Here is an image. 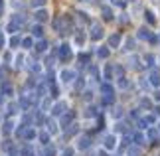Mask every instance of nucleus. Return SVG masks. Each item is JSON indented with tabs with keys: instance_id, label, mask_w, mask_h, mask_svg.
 Returning a JSON list of instances; mask_svg holds the SVG:
<instances>
[{
	"instance_id": "f257e3e1",
	"label": "nucleus",
	"mask_w": 160,
	"mask_h": 156,
	"mask_svg": "<svg viewBox=\"0 0 160 156\" xmlns=\"http://www.w3.org/2000/svg\"><path fill=\"white\" fill-rule=\"evenodd\" d=\"M58 58H59V61H69V58H71V48H69V43H61V46H59Z\"/></svg>"
},
{
	"instance_id": "f03ea898",
	"label": "nucleus",
	"mask_w": 160,
	"mask_h": 156,
	"mask_svg": "<svg viewBox=\"0 0 160 156\" xmlns=\"http://www.w3.org/2000/svg\"><path fill=\"white\" fill-rule=\"evenodd\" d=\"M91 40L93 42L103 40V26L101 24H91Z\"/></svg>"
},
{
	"instance_id": "7ed1b4c3",
	"label": "nucleus",
	"mask_w": 160,
	"mask_h": 156,
	"mask_svg": "<svg viewBox=\"0 0 160 156\" xmlns=\"http://www.w3.org/2000/svg\"><path fill=\"white\" fill-rule=\"evenodd\" d=\"M65 109H67V103L65 101H59V103H55L53 107H52V115L53 117H63L65 115Z\"/></svg>"
},
{
	"instance_id": "20e7f679",
	"label": "nucleus",
	"mask_w": 160,
	"mask_h": 156,
	"mask_svg": "<svg viewBox=\"0 0 160 156\" xmlns=\"http://www.w3.org/2000/svg\"><path fill=\"white\" fill-rule=\"evenodd\" d=\"M34 18H36V22H38V24H44V22L50 20V14H48V10L38 8V10H36V14H34Z\"/></svg>"
},
{
	"instance_id": "39448f33",
	"label": "nucleus",
	"mask_w": 160,
	"mask_h": 156,
	"mask_svg": "<svg viewBox=\"0 0 160 156\" xmlns=\"http://www.w3.org/2000/svg\"><path fill=\"white\" fill-rule=\"evenodd\" d=\"M103 146H105V150H113V148L117 146V136H115V134L105 136V142H103Z\"/></svg>"
},
{
	"instance_id": "423d86ee",
	"label": "nucleus",
	"mask_w": 160,
	"mask_h": 156,
	"mask_svg": "<svg viewBox=\"0 0 160 156\" xmlns=\"http://www.w3.org/2000/svg\"><path fill=\"white\" fill-rule=\"evenodd\" d=\"M148 83H150L152 87H158V85H160V73H158L156 69H152V71L148 73Z\"/></svg>"
},
{
	"instance_id": "0eeeda50",
	"label": "nucleus",
	"mask_w": 160,
	"mask_h": 156,
	"mask_svg": "<svg viewBox=\"0 0 160 156\" xmlns=\"http://www.w3.org/2000/svg\"><path fill=\"white\" fill-rule=\"evenodd\" d=\"M0 93H2V97H12V95H14V87H12L10 83H2Z\"/></svg>"
},
{
	"instance_id": "6e6552de",
	"label": "nucleus",
	"mask_w": 160,
	"mask_h": 156,
	"mask_svg": "<svg viewBox=\"0 0 160 156\" xmlns=\"http://www.w3.org/2000/svg\"><path fill=\"white\" fill-rule=\"evenodd\" d=\"M121 46V34H111L109 36V48H119Z\"/></svg>"
},
{
	"instance_id": "1a4fd4ad",
	"label": "nucleus",
	"mask_w": 160,
	"mask_h": 156,
	"mask_svg": "<svg viewBox=\"0 0 160 156\" xmlns=\"http://www.w3.org/2000/svg\"><path fill=\"white\" fill-rule=\"evenodd\" d=\"M59 77H61V81H65V83H69L71 79H75V73H73L71 69H63L59 73Z\"/></svg>"
},
{
	"instance_id": "9d476101",
	"label": "nucleus",
	"mask_w": 160,
	"mask_h": 156,
	"mask_svg": "<svg viewBox=\"0 0 160 156\" xmlns=\"http://www.w3.org/2000/svg\"><path fill=\"white\" fill-rule=\"evenodd\" d=\"M137 36H138V40H148V42H150V38H152V34H150L146 28H140Z\"/></svg>"
},
{
	"instance_id": "9b49d317",
	"label": "nucleus",
	"mask_w": 160,
	"mask_h": 156,
	"mask_svg": "<svg viewBox=\"0 0 160 156\" xmlns=\"http://www.w3.org/2000/svg\"><path fill=\"white\" fill-rule=\"evenodd\" d=\"M36 136H38V133H36L34 128H30V127H28L26 130H24V138H26V140H34Z\"/></svg>"
},
{
	"instance_id": "f8f14e48",
	"label": "nucleus",
	"mask_w": 160,
	"mask_h": 156,
	"mask_svg": "<svg viewBox=\"0 0 160 156\" xmlns=\"http://www.w3.org/2000/svg\"><path fill=\"white\" fill-rule=\"evenodd\" d=\"M77 148H79V150H85V148H89V138H87V136H81V138L77 140Z\"/></svg>"
},
{
	"instance_id": "ddd939ff",
	"label": "nucleus",
	"mask_w": 160,
	"mask_h": 156,
	"mask_svg": "<svg viewBox=\"0 0 160 156\" xmlns=\"http://www.w3.org/2000/svg\"><path fill=\"white\" fill-rule=\"evenodd\" d=\"M36 52H38V53H46L48 52V42L46 40L38 42V43H36Z\"/></svg>"
},
{
	"instance_id": "4468645a",
	"label": "nucleus",
	"mask_w": 160,
	"mask_h": 156,
	"mask_svg": "<svg viewBox=\"0 0 160 156\" xmlns=\"http://www.w3.org/2000/svg\"><path fill=\"white\" fill-rule=\"evenodd\" d=\"M38 138H40V142H42L44 146L50 144V133H38Z\"/></svg>"
},
{
	"instance_id": "2eb2a0df",
	"label": "nucleus",
	"mask_w": 160,
	"mask_h": 156,
	"mask_svg": "<svg viewBox=\"0 0 160 156\" xmlns=\"http://www.w3.org/2000/svg\"><path fill=\"white\" fill-rule=\"evenodd\" d=\"M32 34L36 36V38H42V36H44V26H42V24H36L34 30H32Z\"/></svg>"
},
{
	"instance_id": "dca6fc26",
	"label": "nucleus",
	"mask_w": 160,
	"mask_h": 156,
	"mask_svg": "<svg viewBox=\"0 0 160 156\" xmlns=\"http://www.w3.org/2000/svg\"><path fill=\"white\" fill-rule=\"evenodd\" d=\"M101 14H103V20H107V22H109V20H113V10L107 8V6L101 10Z\"/></svg>"
},
{
	"instance_id": "f3484780",
	"label": "nucleus",
	"mask_w": 160,
	"mask_h": 156,
	"mask_svg": "<svg viewBox=\"0 0 160 156\" xmlns=\"http://www.w3.org/2000/svg\"><path fill=\"white\" fill-rule=\"evenodd\" d=\"M134 144H146V136H144V133H138V134H134Z\"/></svg>"
},
{
	"instance_id": "a211bd4d",
	"label": "nucleus",
	"mask_w": 160,
	"mask_h": 156,
	"mask_svg": "<svg viewBox=\"0 0 160 156\" xmlns=\"http://www.w3.org/2000/svg\"><path fill=\"white\" fill-rule=\"evenodd\" d=\"M18 30H20V26H18L16 22H12V20L8 22V26H6V32H10V34H16Z\"/></svg>"
},
{
	"instance_id": "6ab92c4d",
	"label": "nucleus",
	"mask_w": 160,
	"mask_h": 156,
	"mask_svg": "<svg viewBox=\"0 0 160 156\" xmlns=\"http://www.w3.org/2000/svg\"><path fill=\"white\" fill-rule=\"evenodd\" d=\"M71 117H73L71 113H65L63 117H59V123H61V124H63V128H65V127H67V124H69V123H71Z\"/></svg>"
},
{
	"instance_id": "aec40b11",
	"label": "nucleus",
	"mask_w": 160,
	"mask_h": 156,
	"mask_svg": "<svg viewBox=\"0 0 160 156\" xmlns=\"http://www.w3.org/2000/svg\"><path fill=\"white\" fill-rule=\"evenodd\" d=\"M144 61H146V65H148V67H152V65L156 63V58H154L152 53H146V55H144Z\"/></svg>"
},
{
	"instance_id": "412c9836",
	"label": "nucleus",
	"mask_w": 160,
	"mask_h": 156,
	"mask_svg": "<svg viewBox=\"0 0 160 156\" xmlns=\"http://www.w3.org/2000/svg\"><path fill=\"white\" fill-rule=\"evenodd\" d=\"M97 55H99L101 59H107L109 58V48H99L97 49Z\"/></svg>"
},
{
	"instance_id": "4be33fe9",
	"label": "nucleus",
	"mask_w": 160,
	"mask_h": 156,
	"mask_svg": "<svg viewBox=\"0 0 160 156\" xmlns=\"http://www.w3.org/2000/svg\"><path fill=\"white\" fill-rule=\"evenodd\" d=\"M12 130H14V121H6V123H4V133L10 134Z\"/></svg>"
},
{
	"instance_id": "5701e85b",
	"label": "nucleus",
	"mask_w": 160,
	"mask_h": 156,
	"mask_svg": "<svg viewBox=\"0 0 160 156\" xmlns=\"http://www.w3.org/2000/svg\"><path fill=\"white\" fill-rule=\"evenodd\" d=\"M30 6H34V8H44L46 0H30Z\"/></svg>"
},
{
	"instance_id": "b1692460",
	"label": "nucleus",
	"mask_w": 160,
	"mask_h": 156,
	"mask_svg": "<svg viewBox=\"0 0 160 156\" xmlns=\"http://www.w3.org/2000/svg\"><path fill=\"white\" fill-rule=\"evenodd\" d=\"M8 43H10V48H18V46H20V43H22V40L18 38V36H12Z\"/></svg>"
},
{
	"instance_id": "393cba45",
	"label": "nucleus",
	"mask_w": 160,
	"mask_h": 156,
	"mask_svg": "<svg viewBox=\"0 0 160 156\" xmlns=\"http://www.w3.org/2000/svg\"><path fill=\"white\" fill-rule=\"evenodd\" d=\"M22 46H24V49H32L34 40H32V38H24V40H22Z\"/></svg>"
},
{
	"instance_id": "a878e982",
	"label": "nucleus",
	"mask_w": 160,
	"mask_h": 156,
	"mask_svg": "<svg viewBox=\"0 0 160 156\" xmlns=\"http://www.w3.org/2000/svg\"><path fill=\"white\" fill-rule=\"evenodd\" d=\"M83 43H85V36H83L81 32H79V34L75 36V46H77V48H81Z\"/></svg>"
},
{
	"instance_id": "bb28decb",
	"label": "nucleus",
	"mask_w": 160,
	"mask_h": 156,
	"mask_svg": "<svg viewBox=\"0 0 160 156\" xmlns=\"http://www.w3.org/2000/svg\"><path fill=\"white\" fill-rule=\"evenodd\" d=\"M144 16H146V20H148V24H154V22H156V16H154V12L146 10V12H144Z\"/></svg>"
},
{
	"instance_id": "cd10ccee",
	"label": "nucleus",
	"mask_w": 160,
	"mask_h": 156,
	"mask_svg": "<svg viewBox=\"0 0 160 156\" xmlns=\"http://www.w3.org/2000/svg\"><path fill=\"white\" fill-rule=\"evenodd\" d=\"M105 79L107 81L113 79V67H111V65H105Z\"/></svg>"
},
{
	"instance_id": "c85d7f7f",
	"label": "nucleus",
	"mask_w": 160,
	"mask_h": 156,
	"mask_svg": "<svg viewBox=\"0 0 160 156\" xmlns=\"http://www.w3.org/2000/svg\"><path fill=\"white\" fill-rule=\"evenodd\" d=\"M30 69H32L34 73H40V71H42V65L38 63V61H34V63H32V65H30Z\"/></svg>"
},
{
	"instance_id": "c756f323",
	"label": "nucleus",
	"mask_w": 160,
	"mask_h": 156,
	"mask_svg": "<svg viewBox=\"0 0 160 156\" xmlns=\"http://www.w3.org/2000/svg\"><path fill=\"white\" fill-rule=\"evenodd\" d=\"M83 85H85V79H83V77H77V81H75V89L81 91V89H83Z\"/></svg>"
},
{
	"instance_id": "7c9ffc66",
	"label": "nucleus",
	"mask_w": 160,
	"mask_h": 156,
	"mask_svg": "<svg viewBox=\"0 0 160 156\" xmlns=\"http://www.w3.org/2000/svg\"><path fill=\"white\" fill-rule=\"evenodd\" d=\"M73 154H75V150H73V148H63L59 156H73Z\"/></svg>"
},
{
	"instance_id": "2f4dec72",
	"label": "nucleus",
	"mask_w": 160,
	"mask_h": 156,
	"mask_svg": "<svg viewBox=\"0 0 160 156\" xmlns=\"http://www.w3.org/2000/svg\"><path fill=\"white\" fill-rule=\"evenodd\" d=\"M8 113H10V115H16V113H18V105H16V103L8 105Z\"/></svg>"
},
{
	"instance_id": "473e14b6",
	"label": "nucleus",
	"mask_w": 160,
	"mask_h": 156,
	"mask_svg": "<svg viewBox=\"0 0 160 156\" xmlns=\"http://www.w3.org/2000/svg\"><path fill=\"white\" fill-rule=\"evenodd\" d=\"M144 121H146V124H154V121H156V117L154 115H146V117H142Z\"/></svg>"
},
{
	"instance_id": "72a5a7b5",
	"label": "nucleus",
	"mask_w": 160,
	"mask_h": 156,
	"mask_svg": "<svg viewBox=\"0 0 160 156\" xmlns=\"http://www.w3.org/2000/svg\"><path fill=\"white\" fill-rule=\"evenodd\" d=\"M22 65H24V55L18 53V55H16V67H22Z\"/></svg>"
},
{
	"instance_id": "f704fd0d",
	"label": "nucleus",
	"mask_w": 160,
	"mask_h": 156,
	"mask_svg": "<svg viewBox=\"0 0 160 156\" xmlns=\"http://www.w3.org/2000/svg\"><path fill=\"white\" fill-rule=\"evenodd\" d=\"M119 87H121V89H127V87H128V81L125 77H119Z\"/></svg>"
},
{
	"instance_id": "c9c22d12",
	"label": "nucleus",
	"mask_w": 160,
	"mask_h": 156,
	"mask_svg": "<svg viewBox=\"0 0 160 156\" xmlns=\"http://www.w3.org/2000/svg\"><path fill=\"white\" fill-rule=\"evenodd\" d=\"M111 4L117 6V8H122V6H125V0H111Z\"/></svg>"
},
{
	"instance_id": "e433bc0d",
	"label": "nucleus",
	"mask_w": 160,
	"mask_h": 156,
	"mask_svg": "<svg viewBox=\"0 0 160 156\" xmlns=\"http://www.w3.org/2000/svg\"><path fill=\"white\" fill-rule=\"evenodd\" d=\"M85 115H87V117H97V109H95V107H89Z\"/></svg>"
},
{
	"instance_id": "4c0bfd02",
	"label": "nucleus",
	"mask_w": 160,
	"mask_h": 156,
	"mask_svg": "<svg viewBox=\"0 0 160 156\" xmlns=\"http://www.w3.org/2000/svg\"><path fill=\"white\" fill-rule=\"evenodd\" d=\"M127 154H128V156H137V154H138V148H137V146H131Z\"/></svg>"
},
{
	"instance_id": "58836bf2",
	"label": "nucleus",
	"mask_w": 160,
	"mask_h": 156,
	"mask_svg": "<svg viewBox=\"0 0 160 156\" xmlns=\"http://www.w3.org/2000/svg\"><path fill=\"white\" fill-rule=\"evenodd\" d=\"M55 152H53V148L52 146H46V150H44V156H53Z\"/></svg>"
},
{
	"instance_id": "ea45409f",
	"label": "nucleus",
	"mask_w": 160,
	"mask_h": 156,
	"mask_svg": "<svg viewBox=\"0 0 160 156\" xmlns=\"http://www.w3.org/2000/svg\"><path fill=\"white\" fill-rule=\"evenodd\" d=\"M79 20H81V22H89V18H87V14H85V12H79Z\"/></svg>"
},
{
	"instance_id": "a19ab883",
	"label": "nucleus",
	"mask_w": 160,
	"mask_h": 156,
	"mask_svg": "<svg viewBox=\"0 0 160 156\" xmlns=\"http://www.w3.org/2000/svg\"><path fill=\"white\" fill-rule=\"evenodd\" d=\"M48 133H55V123H48Z\"/></svg>"
},
{
	"instance_id": "79ce46f5",
	"label": "nucleus",
	"mask_w": 160,
	"mask_h": 156,
	"mask_svg": "<svg viewBox=\"0 0 160 156\" xmlns=\"http://www.w3.org/2000/svg\"><path fill=\"white\" fill-rule=\"evenodd\" d=\"M128 22V18H127V14H121V24H127Z\"/></svg>"
},
{
	"instance_id": "37998d69",
	"label": "nucleus",
	"mask_w": 160,
	"mask_h": 156,
	"mask_svg": "<svg viewBox=\"0 0 160 156\" xmlns=\"http://www.w3.org/2000/svg\"><path fill=\"white\" fill-rule=\"evenodd\" d=\"M140 105H142V107H148L150 103H148V99H140Z\"/></svg>"
},
{
	"instance_id": "c03bdc74",
	"label": "nucleus",
	"mask_w": 160,
	"mask_h": 156,
	"mask_svg": "<svg viewBox=\"0 0 160 156\" xmlns=\"http://www.w3.org/2000/svg\"><path fill=\"white\" fill-rule=\"evenodd\" d=\"M0 48H4V36L0 34Z\"/></svg>"
},
{
	"instance_id": "a18cd8bd",
	"label": "nucleus",
	"mask_w": 160,
	"mask_h": 156,
	"mask_svg": "<svg viewBox=\"0 0 160 156\" xmlns=\"http://www.w3.org/2000/svg\"><path fill=\"white\" fill-rule=\"evenodd\" d=\"M4 75H6V71L2 69V67H0V79H4Z\"/></svg>"
},
{
	"instance_id": "49530a36",
	"label": "nucleus",
	"mask_w": 160,
	"mask_h": 156,
	"mask_svg": "<svg viewBox=\"0 0 160 156\" xmlns=\"http://www.w3.org/2000/svg\"><path fill=\"white\" fill-rule=\"evenodd\" d=\"M154 99H156V101H160V91H156V93H154Z\"/></svg>"
},
{
	"instance_id": "de8ad7c7",
	"label": "nucleus",
	"mask_w": 160,
	"mask_h": 156,
	"mask_svg": "<svg viewBox=\"0 0 160 156\" xmlns=\"http://www.w3.org/2000/svg\"><path fill=\"white\" fill-rule=\"evenodd\" d=\"M99 156H109V154H107L105 150H101V152H99Z\"/></svg>"
},
{
	"instance_id": "09e8293b",
	"label": "nucleus",
	"mask_w": 160,
	"mask_h": 156,
	"mask_svg": "<svg viewBox=\"0 0 160 156\" xmlns=\"http://www.w3.org/2000/svg\"><path fill=\"white\" fill-rule=\"evenodd\" d=\"M2 99H4V97H2V93H0V105H2Z\"/></svg>"
},
{
	"instance_id": "8fccbe9b",
	"label": "nucleus",
	"mask_w": 160,
	"mask_h": 156,
	"mask_svg": "<svg viewBox=\"0 0 160 156\" xmlns=\"http://www.w3.org/2000/svg\"><path fill=\"white\" fill-rule=\"evenodd\" d=\"M156 40H158V43H160V34H158V36H156Z\"/></svg>"
},
{
	"instance_id": "3c124183",
	"label": "nucleus",
	"mask_w": 160,
	"mask_h": 156,
	"mask_svg": "<svg viewBox=\"0 0 160 156\" xmlns=\"http://www.w3.org/2000/svg\"><path fill=\"white\" fill-rule=\"evenodd\" d=\"M156 113H158V115H160V107H158V109H156Z\"/></svg>"
},
{
	"instance_id": "603ef678",
	"label": "nucleus",
	"mask_w": 160,
	"mask_h": 156,
	"mask_svg": "<svg viewBox=\"0 0 160 156\" xmlns=\"http://www.w3.org/2000/svg\"><path fill=\"white\" fill-rule=\"evenodd\" d=\"M0 6H2V0H0Z\"/></svg>"
}]
</instances>
